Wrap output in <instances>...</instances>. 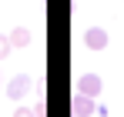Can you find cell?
<instances>
[{"instance_id": "6da1fadb", "label": "cell", "mask_w": 124, "mask_h": 117, "mask_svg": "<svg viewBox=\"0 0 124 117\" xmlns=\"http://www.w3.org/2000/svg\"><path fill=\"white\" fill-rule=\"evenodd\" d=\"M30 87H34V80L27 77V74H17V77L7 80V97L10 100H23L27 94H30Z\"/></svg>"}, {"instance_id": "7a4b0ae2", "label": "cell", "mask_w": 124, "mask_h": 117, "mask_svg": "<svg viewBox=\"0 0 124 117\" xmlns=\"http://www.w3.org/2000/svg\"><path fill=\"white\" fill-rule=\"evenodd\" d=\"M101 77H97V74H81V77H77V94H84V97H97V94H101Z\"/></svg>"}, {"instance_id": "3957f363", "label": "cell", "mask_w": 124, "mask_h": 117, "mask_svg": "<svg viewBox=\"0 0 124 117\" xmlns=\"http://www.w3.org/2000/svg\"><path fill=\"white\" fill-rule=\"evenodd\" d=\"M84 44H87L91 50H104V47H107V30H104V27H91V30L84 34Z\"/></svg>"}, {"instance_id": "277c9868", "label": "cell", "mask_w": 124, "mask_h": 117, "mask_svg": "<svg viewBox=\"0 0 124 117\" xmlns=\"http://www.w3.org/2000/svg\"><path fill=\"white\" fill-rule=\"evenodd\" d=\"M91 114H97V104H94V97L74 94V117H91Z\"/></svg>"}, {"instance_id": "5b68a950", "label": "cell", "mask_w": 124, "mask_h": 117, "mask_svg": "<svg viewBox=\"0 0 124 117\" xmlns=\"http://www.w3.org/2000/svg\"><path fill=\"white\" fill-rule=\"evenodd\" d=\"M30 44V30L27 27H14L10 30V47H27Z\"/></svg>"}, {"instance_id": "8992f818", "label": "cell", "mask_w": 124, "mask_h": 117, "mask_svg": "<svg viewBox=\"0 0 124 117\" xmlns=\"http://www.w3.org/2000/svg\"><path fill=\"white\" fill-rule=\"evenodd\" d=\"M7 57H10V37L0 34V60H7Z\"/></svg>"}, {"instance_id": "52a82bcc", "label": "cell", "mask_w": 124, "mask_h": 117, "mask_svg": "<svg viewBox=\"0 0 124 117\" xmlns=\"http://www.w3.org/2000/svg\"><path fill=\"white\" fill-rule=\"evenodd\" d=\"M34 117H47V104H44V97H37V107H34Z\"/></svg>"}, {"instance_id": "ba28073f", "label": "cell", "mask_w": 124, "mask_h": 117, "mask_svg": "<svg viewBox=\"0 0 124 117\" xmlns=\"http://www.w3.org/2000/svg\"><path fill=\"white\" fill-rule=\"evenodd\" d=\"M14 117H34V110H30V107H17V114Z\"/></svg>"}]
</instances>
